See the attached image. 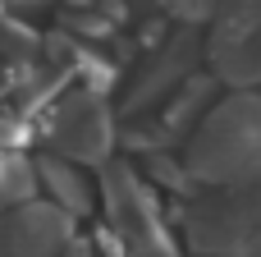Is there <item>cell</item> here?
Returning <instances> with one entry per match:
<instances>
[{"label":"cell","mask_w":261,"mask_h":257,"mask_svg":"<svg viewBox=\"0 0 261 257\" xmlns=\"http://www.w3.org/2000/svg\"><path fill=\"white\" fill-rule=\"evenodd\" d=\"M46 138L55 147V156L73 161V166H101L115 147V120L101 101V92H73L55 106Z\"/></svg>","instance_id":"3"},{"label":"cell","mask_w":261,"mask_h":257,"mask_svg":"<svg viewBox=\"0 0 261 257\" xmlns=\"http://www.w3.org/2000/svg\"><path fill=\"white\" fill-rule=\"evenodd\" d=\"M211 64L234 87L261 83V0H225L220 28L211 37Z\"/></svg>","instance_id":"4"},{"label":"cell","mask_w":261,"mask_h":257,"mask_svg":"<svg viewBox=\"0 0 261 257\" xmlns=\"http://www.w3.org/2000/svg\"><path fill=\"white\" fill-rule=\"evenodd\" d=\"M188 244L202 257H261V189H234L188 212Z\"/></svg>","instance_id":"2"},{"label":"cell","mask_w":261,"mask_h":257,"mask_svg":"<svg viewBox=\"0 0 261 257\" xmlns=\"http://www.w3.org/2000/svg\"><path fill=\"white\" fill-rule=\"evenodd\" d=\"M73 239V216L55 202H18L0 216V257H60Z\"/></svg>","instance_id":"5"},{"label":"cell","mask_w":261,"mask_h":257,"mask_svg":"<svg viewBox=\"0 0 261 257\" xmlns=\"http://www.w3.org/2000/svg\"><path fill=\"white\" fill-rule=\"evenodd\" d=\"M211 92H216V78H211V74H188V78L179 83V97H174V101L165 106V115H161V129H165L170 138L188 133V129H193V120L206 110Z\"/></svg>","instance_id":"8"},{"label":"cell","mask_w":261,"mask_h":257,"mask_svg":"<svg viewBox=\"0 0 261 257\" xmlns=\"http://www.w3.org/2000/svg\"><path fill=\"white\" fill-rule=\"evenodd\" d=\"M165 9H170L174 18H184V23H202V18L216 9V0H165Z\"/></svg>","instance_id":"11"},{"label":"cell","mask_w":261,"mask_h":257,"mask_svg":"<svg viewBox=\"0 0 261 257\" xmlns=\"http://www.w3.org/2000/svg\"><path fill=\"white\" fill-rule=\"evenodd\" d=\"M184 170L206 184H252L261 179V101L239 92L211 110L188 147Z\"/></svg>","instance_id":"1"},{"label":"cell","mask_w":261,"mask_h":257,"mask_svg":"<svg viewBox=\"0 0 261 257\" xmlns=\"http://www.w3.org/2000/svg\"><path fill=\"white\" fill-rule=\"evenodd\" d=\"M14 138H18V124H14V115H0V152H5Z\"/></svg>","instance_id":"12"},{"label":"cell","mask_w":261,"mask_h":257,"mask_svg":"<svg viewBox=\"0 0 261 257\" xmlns=\"http://www.w3.org/2000/svg\"><path fill=\"white\" fill-rule=\"evenodd\" d=\"M193 55H197V37L193 32H179L170 46H156V60L142 69V78H138V87L124 97V115H133V110H142V106H151L156 97H165L174 83H184L188 78V64H193Z\"/></svg>","instance_id":"6"},{"label":"cell","mask_w":261,"mask_h":257,"mask_svg":"<svg viewBox=\"0 0 261 257\" xmlns=\"http://www.w3.org/2000/svg\"><path fill=\"white\" fill-rule=\"evenodd\" d=\"M37 193V175L28 166V156L18 152H0V207H18V202H32Z\"/></svg>","instance_id":"9"},{"label":"cell","mask_w":261,"mask_h":257,"mask_svg":"<svg viewBox=\"0 0 261 257\" xmlns=\"http://www.w3.org/2000/svg\"><path fill=\"white\" fill-rule=\"evenodd\" d=\"M147 170H151V179H156V184H165V189H174V193L193 189V175H188L179 161L161 156V152H151V156H147Z\"/></svg>","instance_id":"10"},{"label":"cell","mask_w":261,"mask_h":257,"mask_svg":"<svg viewBox=\"0 0 261 257\" xmlns=\"http://www.w3.org/2000/svg\"><path fill=\"white\" fill-rule=\"evenodd\" d=\"M32 175L46 184L50 202H55L64 216H78V212L92 207V189H87V179H83V170H78L73 161H64V156H41V161L32 166Z\"/></svg>","instance_id":"7"}]
</instances>
